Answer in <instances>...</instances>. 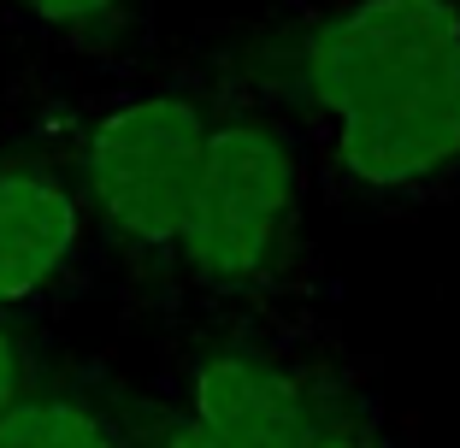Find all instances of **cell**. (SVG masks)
Masks as SVG:
<instances>
[{"mask_svg": "<svg viewBox=\"0 0 460 448\" xmlns=\"http://www.w3.org/2000/svg\"><path fill=\"white\" fill-rule=\"evenodd\" d=\"M83 195L54 171H0V307H24L83 248Z\"/></svg>", "mask_w": 460, "mask_h": 448, "instance_id": "cell-5", "label": "cell"}, {"mask_svg": "<svg viewBox=\"0 0 460 448\" xmlns=\"http://www.w3.org/2000/svg\"><path fill=\"white\" fill-rule=\"evenodd\" d=\"M154 448H218V443H213V436H201L190 419H183V413H177V419L165 425L160 436H154Z\"/></svg>", "mask_w": 460, "mask_h": 448, "instance_id": "cell-9", "label": "cell"}, {"mask_svg": "<svg viewBox=\"0 0 460 448\" xmlns=\"http://www.w3.org/2000/svg\"><path fill=\"white\" fill-rule=\"evenodd\" d=\"M13 6L36 30H54V36H71V41H101L107 30H119L130 0H13Z\"/></svg>", "mask_w": 460, "mask_h": 448, "instance_id": "cell-7", "label": "cell"}, {"mask_svg": "<svg viewBox=\"0 0 460 448\" xmlns=\"http://www.w3.org/2000/svg\"><path fill=\"white\" fill-rule=\"evenodd\" d=\"M207 136H213V119L201 112V101L177 89L112 101L89 119L83 177H89L95 213L112 224L119 242H130L136 254L177 259L195 189H201Z\"/></svg>", "mask_w": 460, "mask_h": 448, "instance_id": "cell-3", "label": "cell"}, {"mask_svg": "<svg viewBox=\"0 0 460 448\" xmlns=\"http://www.w3.org/2000/svg\"><path fill=\"white\" fill-rule=\"evenodd\" d=\"M0 448H130L101 408L77 395H18L0 413Z\"/></svg>", "mask_w": 460, "mask_h": 448, "instance_id": "cell-6", "label": "cell"}, {"mask_svg": "<svg viewBox=\"0 0 460 448\" xmlns=\"http://www.w3.org/2000/svg\"><path fill=\"white\" fill-rule=\"evenodd\" d=\"M183 419L218 448H319L331 431L307 383L254 348H218L195 360Z\"/></svg>", "mask_w": 460, "mask_h": 448, "instance_id": "cell-4", "label": "cell"}, {"mask_svg": "<svg viewBox=\"0 0 460 448\" xmlns=\"http://www.w3.org/2000/svg\"><path fill=\"white\" fill-rule=\"evenodd\" d=\"M254 95L360 201L460 195V0H325L254 48Z\"/></svg>", "mask_w": 460, "mask_h": 448, "instance_id": "cell-1", "label": "cell"}, {"mask_svg": "<svg viewBox=\"0 0 460 448\" xmlns=\"http://www.w3.org/2000/svg\"><path fill=\"white\" fill-rule=\"evenodd\" d=\"M319 448H378V436L354 431V425H331V431L319 436Z\"/></svg>", "mask_w": 460, "mask_h": 448, "instance_id": "cell-10", "label": "cell"}, {"mask_svg": "<svg viewBox=\"0 0 460 448\" xmlns=\"http://www.w3.org/2000/svg\"><path fill=\"white\" fill-rule=\"evenodd\" d=\"M307 165L278 119H218L177 266L213 295H260L289 272Z\"/></svg>", "mask_w": 460, "mask_h": 448, "instance_id": "cell-2", "label": "cell"}, {"mask_svg": "<svg viewBox=\"0 0 460 448\" xmlns=\"http://www.w3.org/2000/svg\"><path fill=\"white\" fill-rule=\"evenodd\" d=\"M24 390H30V360H24V348H18V337L0 325V413L13 408Z\"/></svg>", "mask_w": 460, "mask_h": 448, "instance_id": "cell-8", "label": "cell"}]
</instances>
